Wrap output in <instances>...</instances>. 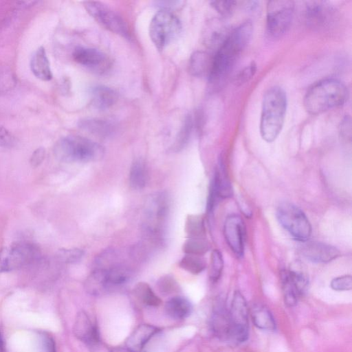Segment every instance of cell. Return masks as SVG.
<instances>
[{"mask_svg":"<svg viewBox=\"0 0 352 352\" xmlns=\"http://www.w3.org/2000/svg\"><path fill=\"white\" fill-rule=\"evenodd\" d=\"M253 32L251 21H246L232 30L222 45L214 53L208 81L213 85L221 82L250 43Z\"/></svg>","mask_w":352,"mask_h":352,"instance_id":"1","label":"cell"},{"mask_svg":"<svg viewBox=\"0 0 352 352\" xmlns=\"http://www.w3.org/2000/svg\"><path fill=\"white\" fill-rule=\"evenodd\" d=\"M348 97L349 91L343 82L335 78H325L309 87L303 104L309 113L318 115L343 105Z\"/></svg>","mask_w":352,"mask_h":352,"instance_id":"2","label":"cell"},{"mask_svg":"<svg viewBox=\"0 0 352 352\" xmlns=\"http://www.w3.org/2000/svg\"><path fill=\"white\" fill-rule=\"evenodd\" d=\"M287 106V96L281 87L274 86L265 93L260 119V133L265 141L272 142L278 136L284 124Z\"/></svg>","mask_w":352,"mask_h":352,"instance_id":"3","label":"cell"},{"mask_svg":"<svg viewBox=\"0 0 352 352\" xmlns=\"http://www.w3.org/2000/svg\"><path fill=\"white\" fill-rule=\"evenodd\" d=\"M54 153L61 162L87 163L101 160L104 155V148L90 139L72 135L56 142Z\"/></svg>","mask_w":352,"mask_h":352,"instance_id":"4","label":"cell"},{"mask_svg":"<svg viewBox=\"0 0 352 352\" xmlns=\"http://www.w3.org/2000/svg\"><path fill=\"white\" fill-rule=\"evenodd\" d=\"M170 208L169 197L165 192L152 195L146 203L144 229L151 238L157 239L162 234Z\"/></svg>","mask_w":352,"mask_h":352,"instance_id":"5","label":"cell"},{"mask_svg":"<svg viewBox=\"0 0 352 352\" xmlns=\"http://www.w3.org/2000/svg\"><path fill=\"white\" fill-rule=\"evenodd\" d=\"M182 24L171 11L160 10L153 17L149 25V36L159 50H164L179 34Z\"/></svg>","mask_w":352,"mask_h":352,"instance_id":"6","label":"cell"},{"mask_svg":"<svg viewBox=\"0 0 352 352\" xmlns=\"http://www.w3.org/2000/svg\"><path fill=\"white\" fill-rule=\"evenodd\" d=\"M276 215L282 227L296 240L304 242L310 237V222L302 210L294 204L280 203L276 208Z\"/></svg>","mask_w":352,"mask_h":352,"instance_id":"7","label":"cell"},{"mask_svg":"<svg viewBox=\"0 0 352 352\" xmlns=\"http://www.w3.org/2000/svg\"><path fill=\"white\" fill-rule=\"evenodd\" d=\"M295 4L293 1H268L267 5L266 30L272 38H278L289 30L294 16Z\"/></svg>","mask_w":352,"mask_h":352,"instance_id":"8","label":"cell"},{"mask_svg":"<svg viewBox=\"0 0 352 352\" xmlns=\"http://www.w3.org/2000/svg\"><path fill=\"white\" fill-rule=\"evenodd\" d=\"M38 256V248L20 242L0 250V273L19 269L32 263Z\"/></svg>","mask_w":352,"mask_h":352,"instance_id":"9","label":"cell"},{"mask_svg":"<svg viewBox=\"0 0 352 352\" xmlns=\"http://www.w3.org/2000/svg\"><path fill=\"white\" fill-rule=\"evenodd\" d=\"M84 7L99 24L109 31L129 38L128 26L122 16L107 5L100 1H89L84 2Z\"/></svg>","mask_w":352,"mask_h":352,"instance_id":"10","label":"cell"},{"mask_svg":"<svg viewBox=\"0 0 352 352\" xmlns=\"http://www.w3.org/2000/svg\"><path fill=\"white\" fill-rule=\"evenodd\" d=\"M229 314L232 327L231 341L235 343L246 341L249 336L248 310L246 300L239 291L233 294Z\"/></svg>","mask_w":352,"mask_h":352,"instance_id":"11","label":"cell"},{"mask_svg":"<svg viewBox=\"0 0 352 352\" xmlns=\"http://www.w3.org/2000/svg\"><path fill=\"white\" fill-rule=\"evenodd\" d=\"M336 16L334 8L327 1H309L305 8L307 25L314 29L324 28L330 25Z\"/></svg>","mask_w":352,"mask_h":352,"instance_id":"12","label":"cell"},{"mask_svg":"<svg viewBox=\"0 0 352 352\" xmlns=\"http://www.w3.org/2000/svg\"><path fill=\"white\" fill-rule=\"evenodd\" d=\"M223 234L230 250L236 256L241 257L244 252L245 226L239 215L231 214L226 218Z\"/></svg>","mask_w":352,"mask_h":352,"instance_id":"13","label":"cell"},{"mask_svg":"<svg viewBox=\"0 0 352 352\" xmlns=\"http://www.w3.org/2000/svg\"><path fill=\"white\" fill-rule=\"evenodd\" d=\"M72 56L79 65L97 72H104L109 66L107 55L96 48L77 47L73 51Z\"/></svg>","mask_w":352,"mask_h":352,"instance_id":"14","label":"cell"},{"mask_svg":"<svg viewBox=\"0 0 352 352\" xmlns=\"http://www.w3.org/2000/svg\"><path fill=\"white\" fill-rule=\"evenodd\" d=\"M300 248V254L314 263H329L338 257L339 250L331 245L318 241H304Z\"/></svg>","mask_w":352,"mask_h":352,"instance_id":"15","label":"cell"},{"mask_svg":"<svg viewBox=\"0 0 352 352\" xmlns=\"http://www.w3.org/2000/svg\"><path fill=\"white\" fill-rule=\"evenodd\" d=\"M232 195L230 182L226 174L222 160H220L212 182L208 199V211L212 210L218 199H226Z\"/></svg>","mask_w":352,"mask_h":352,"instance_id":"16","label":"cell"},{"mask_svg":"<svg viewBox=\"0 0 352 352\" xmlns=\"http://www.w3.org/2000/svg\"><path fill=\"white\" fill-rule=\"evenodd\" d=\"M232 30L221 19L210 20L204 28L203 40L204 44L214 52L222 45Z\"/></svg>","mask_w":352,"mask_h":352,"instance_id":"17","label":"cell"},{"mask_svg":"<svg viewBox=\"0 0 352 352\" xmlns=\"http://www.w3.org/2000/svg\"><path fill=\"white\" fill-rule=\"evenodd\" d=\"M74 333L78 340L88 346H95L100 341V334L96 323L85 311L78 314L74 325Z\"/></svg>","mask_w":352,"mask_h":352,"instance_id":"18","label":"cell"},{"mask_svg":"<svg viewBox=\"0 0 352 352\" xmlns=\"http://www.w3.org/2000/svg\"><path fill=\"white\" fill-rule=\"evenodd\" d=\"M210 327L213 333L220 340L231 341L232 327L229 310L221 302H217L213 308Z\"/></svg>","mask_w":352,"mask_h":352,"instance_id":"19","label":"cell"},{"mask_svg":"<svg viewBox=\"0 0 352 352\" xmlns=\"http://www.w3.org/2000/svg\"><path fill=\"white\" fill-rule=\"evenodd\" d=\"M159 331L160 329L155 326L147 324H141L129 336L126 346L135 352H140Z\"/></svg>","mask_w":352,"mask_h":352,"instance_id":"20","label":"cell"},{"mask_svg":"<svg viewBox=\"0 0 352 352\" xmlns=\"http://www.w3.org/2000/svg\"><path fill=\"white\" fill-rule=\"evenodd\" d=\"M80 129L100 138H108L116 132V125L107 120L99 118H84L79 120Z\"/></svg>","mask_w":352,"mask_h":352,"instance_id":"21","label":"cell"},{"mask_svg":"<svg viewBox=\"0 0 352 352\" xmlns=\"http://www.w3.org/2000/svg\"><path fill=\"white\" fill-rule=\"evenodd\" d=\"M30 69L35 77L41 80L48 81L52 78L50 61L43 47H38L32 56Z\"/></svg>","mask_w":352,"mask_h":352,"instance_id":"22","label":"cell"},{"mask_svg":"<svg viewBox=\"0 0 352 352\" xmlns=\"http://www.w3.org/2000/svg\"><path fill=\"white\" fill-rule=\"evenodd\" d=\"M213 60V54L206 52L197 51L189 59V72L196 77L208 76Z\"/></svg>","mask_w":352,"mask_h":352,"instance_id":"23","label":"cell"},{"mask_svg":"<svg viewBox=\"0 0 352 352\" xmlns=\"http://www.w3.org/2000/svg\"><path fill=\"white\" fill-rule=\"evenodd\" d=\"M91 98V104L94 108L98 110H106L116 103L118 94L110 87L98 85L92 89Z\"/></svg>","mask_w":352,"mask_h":352,"instance_id":"24","label":"cell"},{"mask_svg":"<svg viewBox=\"0 0 352 352\" xmlns=\"http://www.w3.org/2000/svg\"><path fill=\"white\" fill-rule=\"evenodd\" d=\"M166 314L171 318L182 320L186 318L192 312V307L190 302L180 296L170 298L164 306Z\"/></svg>","mask_w":352,"mask_h":352,"instance_id":"25","label":"cell"},{"mask_svg":"<svg viewBox=\"0 0 352 352\" xmlns=\"http://www.w3.org/2000/svg\"><path fill=\"white\" fill-rule=\"evenodd\" d=\"M106 280L109 290L126 284L132 276L131 270L120 264H115L105 269Z\"/></svg>","mask_w":352,"mask_h":352,"instance_id":"26","label":"cell"},{"mask_svg":"<svg viewBox=\"0 0 352 352\" xmlns=\"http://www.w3.org/2000/svg\"><path fill=\"white\" fill-rule=\"evenodd\" d=\"M254 324L259 329L272 331L276 329L275 320L270 311L265 306L255 305L251 311Z\"/></svg>","mask_w":352,"mask_h":352,"instance_id":"27","label":"cell"},{"mask_svg":"<svg viewBox=\"0 0 352 352\" xmlns=\"http://www.w3.org/2000/svg\"><path fill=\"white\" fill-rule=\"evenodd\" d=\"M148 173L144 161L135 159L132 162L129 175V185L134 190H141L146 186Z\"/></svg>","mask_w":352,"mask_h":352,"instance_id":"28","label":"cell"},{"mask_svg":"<svg viewBox=\"0 0 352 352\" xmlns=\"http://www.w3.org/2000/svg\"><path fill=\"white\" fill-rule=\"evenodd\" d=\"M280 281L285 305L288 307L295 306L302 295L287 270L280 272Z\"/></svg>","mask_w":352,"mask_h":352,"instance_id":"29","label":"cell"},{"mask_svg":"<svg viewBox=\"0 0 352 352\" xmlns=\"http://www.w3.org/2000/svg\"><path fill=\"white\" fill-rule=\"evenodd\" d=\"M87 292L92 295H100L109 290L105 275V269L96 268L89 274L85 281Z\"/></svg>","mask_w":352,"mask_h":352,"instance_id":"30","label":"cell"},{"mask_svg":"<svg viewBox=\"0 0 352 352\" xmlns=\"http://www.w3.org/2000/svg\"><path fill=\"white\" fill-rule=\"evenodd\" d=\"M134 293L137 298L145 305L157 307L162 302L160 298L146 283H138L134 287Z\"/></svg>","mask_w":352,"mask_h":352,"instance_id":"31","label":"cell"},{"mask_svg":"<svg viewBox=\"0 0 352 352\" xmlns=\"http://www.w3.org/2000/svg\"><path fill=\"white\" fill-rule=\"evenodd\" d=\"M194 124L195 123L192 117L190 115H187L185 117L179 131L176 136L175 142L173 145V150L175 151H179L186 146L190 138Z\"/></svg>","mask_w":352,"mask_h":352,"instance_id":"32","label":"cell"},{"mask_svg":"<svg viewBox=\"0 0 352 352\" xmlns=\"http://www.w3.org/2000/svg\"><path fill=\"white\" fill-rule=\"evenodd\" d=\"M185 231L189 238H202L205 234L204 219L200 214L188 215Z\"/></svg>","mask_w":352,"mask_h":352,"instance_id":"33","label":"cell"},{"mask_svg":"<svg viewBox=\"0 0 352 352\" xmlns=\"http://www.w3.org/2000/svg\"><path fill=\"white\" fill-rule=\"evenodd\" d=\"M179 266L191 274H198L205 270L206 263L201 256L186 254L180 260Z\"/></svg>","mask_w":352,"mask_h":352,"instance_id":"34","label":"cell"},{"mask_svg":"<svg viewBox=\"0 0 352 352\" xmlns=\"http://www.w3.org/2000/svg\"><path fill=\"white\" fill-rule=\"evenodd\" d=\"M210 248L208 243L203 238H189L182 247L183 252L186 254L201 256Z\"/></svg>","mask_w":352,"mask_h":352,"instance_id":"35","label":"cell"},{"mask_svg":"<svg viewBox=\"0 0 352 352\" xmlns=\"http://www.w3.org/2000/svg\"><path fill=\"white\" fill-rule=\"evenodd\" d=\"M223 268V259L221 252L212 250L210 256L209 277L212 283L217 282L221 277Z\"/></svg>","mask_w":352,"mask_h":352,"instance_id":"36","label":"cell"},{"mask_svg":"<svg viewBox=\"0 0 352 352\" xmlns=\"http://www.w3.org/2000/svg\"><path fill=\"white\" fill-rule=\"evenodd\" d=\"M84 255V251L79 248L60 249L57 252L58 259L65 263H76Z\"/></svg>","mask_w":352,"mask_h":352,"instance_id":"37","label":"cell"},{"mask_svg":"<svg viewBox=\"0 0 352 352\" xmlns=\"http://www.w3.org/2000/svg\"><path fill=\"white\" fill-rule=\"evenodd\" d=\"M256 64L253 61L239 71L234 77L233 82L236 85H241L249 81L256 74Z\"/></svg>","mask_w":352,"mask_h":352,"instance_id":"38","label":"cell"},{"mask_svg":"<svg viewBox=\"0 0 352 352\" xmlns=\"http://www.w3.org/2000/svg\"><path fill=\"white\" fill-rule=\"evenodd\" d=\"M157 287L163 294H172L178 289V285L176 280L170 275H166L161 277L157 283Z\"/></svg>","mask_w":352,"mask_h":352,"instance_id":"39","label":"cell"},{"mask_svg":"<svg viewBox=\"0 0 352 352\" xmlns=\"http://www.w3.org/2000/svg\"><path fill=\"white\" fill-rule=\"evenodd\" d=\"M15 84L11 70L5 66H0V93L6 91Z\"/></svg>","mask_w":352,"mask_h":352,"instance_id":"40","label":"cell"},{"mask_svg":"<svg viewBox=\"0 0 352 352\" xmlns=\"http://www.w3.org/2000/svg\"><path fill=\"white\" fill-rule=\"evenodd\" d=\"M211 6L222 16H229L234 12L237 2L235 1H212Z\"/></svg>","mask_w":352,"mask_h":352,"instance_id":"41","label":"cell"},{"mask_svg":"<svg viewBox=\"0 0 352 352\" xmlns=\"http://www.w3.org/2000/svg\"><path fill=\"white\" fill-rule=\"evenodd\" d=\"M331 287L336 291H347L352 288V277L351 275H344L333 278Z\"/></svg>","mask_w":352,"mask_h":352,"instance_id":"42","label":"cell"},{"mask_svg":"<svg viewBox=\"0 0 352 352\" xmlns=\"http://www.w3.org/2000/svg\"><path fill=\"white\" fill-rule=\"evenodd\" d=\"M16 144V140L12 133L3 126L0 125V146L12 148Z\"/></svg>","mask_w":352,"mask_h":352,"instance_id":"43","label":"cell"},{"mask_svg":"<svg viewBox=\"0 0 352 352\" xmlns=\"http://www.w3.org/2000/svg\"><path fill=\"white\" fill-rule=\"evenodd\" d=\"M340 133L342 139L344 140H351V122L349 116H345L342 120L340 126Z\"/></svg>","mask_w":352,"mask_h":352,"instance_id":"44","label":"cell"},{"mask_svg":"<svg viewBox=\"0 0 352 352\" xmlns=\"http://www.w3.org/2000/svg\"><path fill=\"white\" fill-rule=\"evenodd\" d=\"M45 157V149L43 147H38L32 153L30 162L32 167L38 166L44 160Z\"/></svg>","mask_w":352,"mask_h":352,"instance_id":"45","label":"cell"},{"mask_svg":"<svg viewBox=\"0 0 352 352\" xmlns=\"http://www.w3.org/2000/svg\"><path fill=\"white\" fill-rule=\"evenodd\" d=\"M184 1H155V5L160 7L161 10L170 11L175 8H179L182 6Z\"/></svg>","mask_w":352,"mask_h":352,"instance_id":"46","label":"cell"},{"mask_svg":"<svg viewBox=\"0 0 352 352\" xmlns=\"http://www.w3.org/2000/svg\"><path fill=\"white\" fill-rule=\"evenodd\" d=\"M42 342L45 352H56L54 340L50 336L43 333Z\"/></svg>","mask_w":352,"mask_h":352,"instance_id":"47","label":"cell"},{"mask_svg":"<svg viewBox=\"0 0 352 352\" xmlns=\"http://www.w3.org/2000/svg\"><path fill=\"white\" fill-rule=\"evenodd\" d=\"M111 352H135L126 346H118L111 349Z\"/></svg>","mask_w":352,"mask_h":352,"instance_id":"48","label":"cell"},{"mask_svg":"<svg viewBox=\"0 0 352 352\" xmlns=\"http://www.w3.org/2000/svg\"><path fill=\"white\" fill-rule=\"evenodd\" d=\"M0 352H6L5 350V345L3 340V337L1 336V331H0Z\"/></svg>","mask_w":352,"mask_h":352,"instance_id":"49","label":"cell"}]
</instances>
